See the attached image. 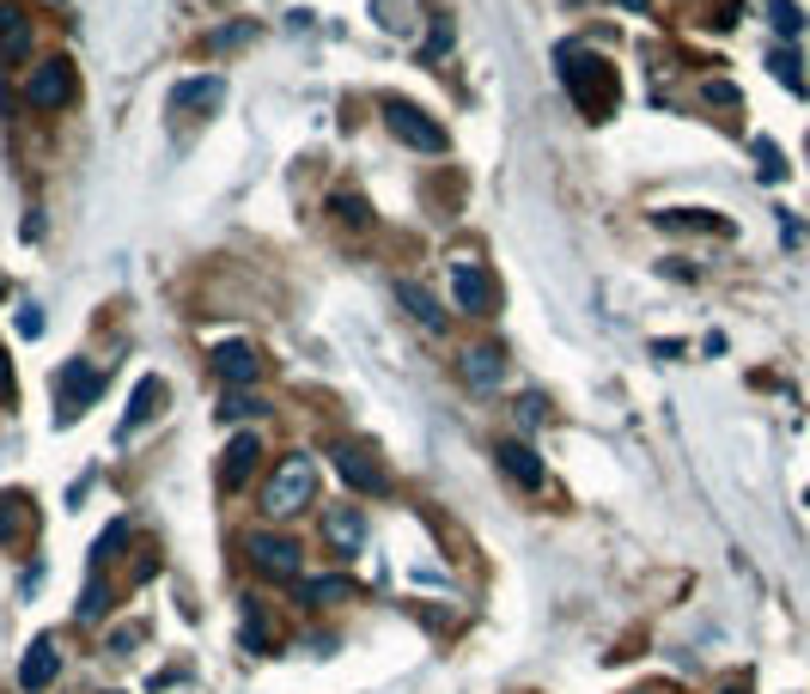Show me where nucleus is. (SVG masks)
Returning a JSON list of instances; mask_svg holds the SVG:
<instances>
[{"instance_id":"nucleus-28","label":"nucleus","mask_w":810,"mask_h":694,"mask_svg":"<svg viewBox=\"0 0 810 694\" xmlns=\"http://www.w3.org/2000/svg\"><path fill=\"white\" fill-rule=\"evenodd\" d=\"M774 74H780V86H792V92H804V74H798V55H786V49H774Z\"/></svg>"},{"instance_id":"nucleus-18","label":"nucleus","mask_w":810,"mask_h":694,"mask_svg":"<svg viewBox=\"0 0 810 694\" xmlns=\"http://www.w3.org/2000/svg\"><path fill=\"white\" fill-rule=\"evenodd\" d=\"M238 621H244V652H269V616H262V597H238Z\"/></svg>"},{"instance_id":"nucleus-15","label":"nucleus","mask_w":810,"mask_h":694,"mask_svg":"<svg viewBox=\"0 0 810 694\" xmlns=\"http://www.w3.org/2000/svg\"><path fill=\"white\" fill-rule=\"evenodd\" d=\"M463 378H470L475 390H494V384L506 378V354H500V348H470V354H463Z\"/></svg>"},{"instance_id":"nucleus-8","label":"nucleus","mask_w":810,"mask_h":694,"mask_svg":"<svg viewBox=\"0 0 810 694\" xmlns=\"http://www.w3.org/2000/svg\"><path fill=\"white\" fill-rule=\"evenodd\" d=\"M226 104V79L220 74H201V79H184L171 92V110H189V117H208V110Z\"/></svg>"},{"instance_id":"nucleus-3","label":"nucleus","mask_w":810,"mask_h":694,"mask_svg":"<svg viewBox=\"0 0 810 694\" xmlns=\"http://www.w3.org/2000/svg\"><path fill=\"white\" fill-rule=\"evenodd\" d=\"M98 390H105V372L92 366V360H67L62 372H55V420H79L86 408L98 403Z\"/></svg>"},{"instance_id":"nucleus-17","label":"nucleus","mask_w":810,"mask_h":694,"mask_svg":"<svg viewBox=\"0 0 810 694\" xmlns=\"http://www.w3.org/2000/svg\"><path fill=\"white\" fill-rule=\"evenodd\" d=\"M158 403H165V378H141V384H134V403H129V420H122V432H134L141 420H153Z\"/></svg>"},{"instance_id":"nucleus-33","label":"nucleus","mask_w":810,"mask_h":694,"mask_svg":"<svg viewBox=\"0 0 810 694\" xmlns=\"http://www.w3.org/2000/svg\"><path fill=\"white\" fill-rule=\"evenodd\" d=\"M622 7H634V13H646V0H622Z\"/></svg>"},{"instance_id":"nucleus-25","label":"nucleus","mask_w":810,"mask_h":694,"mask_svg":"<svg viewBox=\"0 0 810 694\" xmlns=\"http://www.w3.org/2000/svg\"><path fill=\"white\" fill-rule=\"evenodd\" d=\"M220 415H226V420H256V415H269V403H262V396H250V390H244V396L232 390V396H226V408H220Z\"/></svg>"},{"instance_id":"nucleus-6","label":"nucleus","mask_w":810,"mask_h":694,"mask_svg":"<svg viewBox=\"0 0 810 694\" xmlns=\"http://www.w3.org/2000/svg\"><path fill=\"white\" fill-rule=\"evenodd\" d=\"M244 549H250V561H256V573H269V579H293V573H299V549H293L287 537H275V530H250Z\"/></svg>"},{"instance_id":"nucleus-10","label":"nucleus","mask_w":810,"mask_h":694,"mask_svg":"<svg viewBox=\"0 0 810 694\" xmlns=\"http://www.w3.org/2000/svg\"><path fill=\"white\" fill-rule=\"evenodd\" d=\"M336 475L348 487H360V494H384V470L360 445H336Z\"/></svg>"},{"instance_id":"nucleus-5","label":"nucleus","mask_w":810,"mask_h":694,"mask_svg":"<svg viewBox=\"0 0 810 694\" xmlns=\"http://www.w3.org/2000/svg\"><path fill=\"white\" fill-rule=\"evenodd\" d=\"M74 98H79L74 62H43V67H31V79H25V104H31V110H67Z\"/></svg>"},{"instance_id":"nucleus-22","label":"nucleus","mask_w":810,"mask_h":694,"mask_svg":"<svg viewBox=\"0 0 810 694\" xmlns=\"http://www.w3.org/2000/svg\"><path fill=\"white\" fill-rule=\"evenodd\" d=\"M105 616H110V579L92 573L86 591H79V621H105Z\"/></svg>"},{"instance_id":"nucleus-2","label":"nucleus","mask_w":810,"mask_h":694,"mask_svg":"<svg viewBox=\"0 0 810 694\" xmlns=\"http://www.w3.org/2000/svg\"><path fill=\"white\" fill-rule=\"evenodd\" d=\"M311 499H317V463L311 458H287L275 475H269V487H262V511H269V518L305 511Z\"/></svg>"},{"instance_id":"nucleus-4","label":"nucleus","mask_w":810,"mask_h":694,"mask_svg":"<svg viewBox=\"0 0 810 694\" xmlns=\"http://www.w3.org/2000/svg\"><path fill=\"white\" fill-rule=\"evenodd\" d=\"M384 129L396 141H408L415 153H445V129L420 104H408V98H384Z\"/></svg>"},{"instance_id":"nucleus-7","label":"nucleus","mask_w":810,"mask_h":694,"mask_svg":"<svg viewBox=\"0 0 810 694\" xmlns=\"http://www.w3.org/2000/svg\"><path fill=\"white\" fill-rule=\"evenodd\" d=\"M31 55V13L19 0H0V67H19Z\"/></svg>"},{"instance_id":"nucleus-24","label":"nucleus","mask_w":810,"mask_h":694,"mask_svg":"<svg viewBox=\"0 0 810 694\" xmlns=\"http://www.w3.org/2000/svg\"><path fill=\"white\" fill-rule=\"evenodd\" d=\"M768 19H774L780 37H798V31H804V13H798L792 0H768Z\"/></svg>"},{"instance_id":"nucleus-34","label":"nucleus","mask_w":810,"mask_h":694,"mask_svg":"<svg viewBox=\"0 0 810 694\" xmlns=\"http://www.w3.org/2000/svg\"><path fill=\"white\" fill-rule=\"evenodd\" d=\"M719 694H749V689H719Z\"/></svg>"},{"instance_id":"nucleus-13","label":"nucleus","mask_w":810,"mask_h":694,"mask_svg":"<svg viewBox=\"0 0 810 694\" xmlns=\"http://www.w3.org/2000/svg\"><path fill=\"white\" fill-rule=\"evenodd\" d=\"M494 458H500V470H506L518 487H536V482H543V463H536V451L524 445V439H500Z\"/></svg>"},{"instance_id":"nucleus-32","label":"nucleus","mask_w":810,"mask_h":694,"mask_svg":"<svg viewBox=\"0 0 810 694\" xmlns=\"http://www.w3.org/2000/svg\"><path fill=\"white\" fill-rule=\"evenodd\" d=\"M0 390H13V366H7V354H0Z\"/></svg>"},{"instance_id":"nucleus-14","label":"nucleus","mask_w":810,"mask_h":694,"mask_svg":"<svg viewBox=\"0 0 810 694\" xmlns=\"http://www.w3.org/2000/svg\"><path fill=\"white\" fill-rule=\"evenodd\" d=\"M396 299L408 305V317H415L420 329H433V335H445V311H439V299H433L420 280H396Z\"/></svg>"},{"instance_id":"nucleus-29","label":"nucleus","mask_w":810,"mask_h":694,"mask_svg":"<svg viewBox=\"0 0 810 694\" xmlns=\"http://www.w3.org/2000/svg\"><path fill=\"white\" fill-rule=\"evenodd\" d=\"M756 158H762V177H768V184H780V177H786L780 146H774V141H756Z\"/></svg>"},{"instance_id":"nucleus-12","label":"nucleus","mask_w":810,"mask_h":694,"mask_svg":"<svg viewBox=\"0 0 810 694\" xmlns=\"http://www.w3.org/2000/svg\"><path fill=\"white\" fill-rule=\"evenodd\" d=\"M214 372H220V378L226 384H232V390H244V384H256V354H250V348H244V341H226V348H220V354H214Z\"/></svg>"},{"instance_id":"nucleus-20","label":"nucleus","mask_w":810,"mask_h":694,"mask_svg":"<svg viewBox=\"0 0 810 694\" xmlns=\"http://www.w3.org/2000/svg\"><path fill=\"white\" fill-rule=\"evenodd\" d=\"M329 213H336L348 232H366L372 225V208H366V196H353V189H341V196H329Z\"/></svg>"},{"instance_id":"nucleus-21","label":"nucleus","mask_w":810,"mask_h":694,"mask_svg":"<svg viewBox=\"0 0 810 694\" xmlns=\"http://www.w3.org/2000/svg\"><path fill=\"white\" fill-rule=\"evenodd\" d=\"M329 542H336L341 554H353L366 542V518H360V511H336V518H329Z\"/></svg>"},{"instance_id":"nucleus-30","label":"nucleus","mask_w":810,"mask_h":694,"mask_svg":"<svg viewBox=\"0 0 810 694\" xmlns=\"http://www.w3.org/2000/svg\"><path fill=\"white\" fill-rule=\"evenodd\" d=\"M19 335H43V305H25V311H19Z\"/></svg>"},{"instance_id":"nucleus-26","label":"nucleus","mask_w":810,"mask_h":694,"mask_svg":"<svg viewBox=\"0 0 810 694\" xmlns=\"http://www.w3.org/2000/svg\"><path fill=\"white\" fill-rule=\"evenodd\" d=\"M122 542H129V525L117 518V525H110L105 537H98V549H92V566H110V561H117V549H122Z\"/></svg>"},{"instance_id":"nucleus-27","label":"nucleus","mask_w":810,"mask_h":694,"mask_svg":"<svg viewBox=\"0 0 810 694\" xmlns=\"http://www.w3.org/2000/svg\"><path fill=\"white\" fill-rule=\"evenodd\" d=\"M658 225H689V232H732V225L713 220V213H658Z\"/></svg>"},{"instance_id":"nucleus-1","label":"nucleus","mask_w":810,"mask_h":694,"mask_svg":"<svg viewBox=\"0 0 810 694\" xmlns=\"http://www.w3.org/2000/svg\"><path fill=\"white\" fill-rule=\"evenodd\" d=\"M561 79H567V92H573V104L585 110L591 122H610L615 117V92H622V79H615V67L603 62V55L591 49H561Z\"/></svg>"},{"instance_id":"nucleus-23","label":"nucleus","mask_w":810,"mask_h":694,"mask_svg":"<svg viewBox=\"0 0 810 694\" xmlns=\"http://www.w3.org/2000/svg\"><path fill=\"white\" fill-rule=\"evenodd\" d=\"M348 579H336V573H324V579H305V585H299V597L305 603H311V609H324V603H336V597H348Z\"/></svg>"},{"instance_id":"nucleus-11","label":"nucleus","mask_w":810,"mask_h":694,"mask_svg":"<svg viewBox=\"0 0 810 694\" xmlns=\"http://www.w3.org/2000/svg\"><path fill=\"white\" fill-rule=\"evenodd\" d=\"M256 458H262L256 432H238L232 445H226V463H220V487H244L250 475H256Z\"/></svg>"},{"instance_id":"nucleus-19","label":"nucleus","mask_w":810,"mask_h":694,"mask_svg":"<svg viewBox=\"0 0 810 694\" xmlns=\"http://www.w3.org/2000/svg\"><path fill=\"white\" fill-rule=\"evenodd\" d=\"M458 305H463V311H475V317H482L488 305H494V287H488V280L475 275L470 263H458Z\"/></svg>"},{"instance_id":"nucleus-35","label":"nucleus","mask_w":810,"mask_h":694,"mask_svg":"<svg viewBox=\"0 0 810 694\" xmlns=\"http://www.w3.org/2000/svg\"><path fill=\"white\" fill-rule=\"evenodd\" d=\"M0 299H7V280H0Z\"/></svg>"},{"instance_id":"nucleus-16","label":"nucleus","mask_w":810,"mask_h":694,"mask_svg":"<svg viewBox=\"0 0 810 694\" xmlns=\"http://www.w3.org/2000/svg\"><path fill=\"white\" fill-rule=\"evenodd\" d=\"M25 530H31V499L0 494V542H25Z\"/></svg>"},{"instance_id":"nucleus-31","label":"nucleus","mask_w":810,"mask_h":694,"mask_svg":"<svg viewBox=\"0 0 810 694\" xmlns=\"http://www.w3.org/2000/svg\"><path fill=\"white\" fill-rule=\"evenodd\" d=\"M134 640H141V628H117V634H110V652H117V658H122V652H129V646H134Z\"/></svg>"},{"instance_id":"nucleus-9","label":"nucleus","mask_w":810,"mask_h":694,"mask_svg":"<svg viewBox=\"0 0 810 694\" xmlns=\"http://www.w3.org/2000/svg\"><path fill=\"white\" fill-rule=\"evenodd\" d=\"M55 676H62V652H55V640H31L25 664H19V689H25V694H43Z\"/></svg>"}]
</instances>
